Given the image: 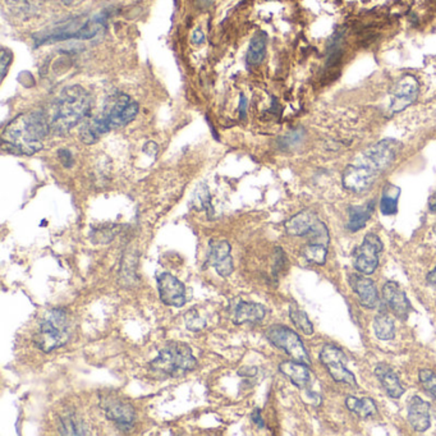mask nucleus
I'll return each mask as SVG.
<instances>
[{
	"label": "nucleus",
	"instance_id": "0eeeda50",
	"mask_svg": "<svg viewBox=\"0 0 436 436\" xmlns=\"http://www.w3.org/2000/svg\"><path fill=\"white\" fill-rule=\"evenodd\" d=\"M266 338L269 339L270 343L274 344L279 349H283L289 357H292V360L303 362L308 366L311 365L305 345L297 333H295L292 329L282 325L270 326L266 332Z\"/></svg>",
	"mask_w": 436,
	"mask_h": 436
},
{
	"label": "nucleus",
	"instance_id": "7ed1b4c3",
	"mask_svg": "<svg viewBox=\"0 0 436 436\" xmlns=\"http://www.w3.org/2000/svg\"><path fill=\"white\" fill-rule=\"evenodd\" d=\"M93 97L80 84L65 87L50 105L45 117L50 132L63 136L90 113Z\"/></svg>",
	"mask_w": 436,
	"mask_h": 436
},
{
	"label": "nucleus",
	"instance_id": "dca6fc26",
	"mask_svg": "<svg viewBox=\"0 0 436 436\" xmlns=\"http://www.w3.org/2000/svg\"><path fill=\"white\" fill-rule=\"evenodd\" d=\"M354 293L358 296L360 303L366 308H375L379 303L378 289L375 287V283L371 279L361 277V275H352L351 278Z\"/></svg>",
	"mask_w": 436,
	"mask_h": 436
},
{
	"label": "nucleus",
	"instance_id": "412c9836",
	"mask_svg": "<svg viewBox=\"0 0 436 436\" xmlns=\"http://www.w3.org/2000/svg\"><path fill=\"white\" fill-rule=\"evenodd\" d=\"M375 211V201H370L366 205L351 206L348 209V222L347 229L351 232H358L370 220L372 214Z\"/></svg>",
	"mask_w": 436,
	"mask_h": 436
},
{
	"label": "nucleus",
	"instance_id": "9d476101",
	"mask_svg": "<svg viewBox=\"0 0 436 436\" xmlns=\"http://www.w3.org/2000/svg\"><path fill=\"white\" fill-rule=\"evenodd\" d=\"M382 249H384L382 242L376 234L374 233L366 234L361 246L354 251L356 269L365 275L372 274L379 265V253Z\"/></svg>",
	"mask_w": 436,
	"mask_h": 436
},
{
	"label": "nucleus",
	"instance_id": "2eb2a0df",
	"mask_svg": "<svg viewBox=\"0 0 436 436\" xmlns=\"http://www.w3.org/2000/svg\"><path fill=\"white\" fill-rule=\"evenodd\" d=\"M209 264L215 268L220 277H229L234 269L231 256V244L227 241L210 242Z\"/></svg>",
	"mask_w": 436,
	"mask_h": 436
},
{
	"label": "nucleus",
	"instance_id": "473e14b6",
	"mask_svg": "<svg viewBox=\"0 0 436 436\" xmlns=\"http://www.w3.org/2000/svg\"><path fill=\"white\" fill-rule=\"evenodd\" d=\"M58 158L60 160V163L63 164L65 168H72L73 165V155L69 150L60 149L58 150Z\"/></svg>",
	"mask_w": 436,
	"mask_h": 436
},
{
	"label": "nucleus",
	"instance_id": "4c0bfd02",
	"mask_svg": "<svg viewBox=\"0 0 436 436\" xmlns=\"http://www.w3.org/2000/svg\"><path fill=\"white\" fill-rule=\"evenodd\" d=\"M428 209H430V211L436 213V192L428 200Z\"/></svg>",
	"mask_w": 436,
	"mask_h": 436
},
{
	"label": "nucleus",
	"instance_id": "6e6552de",
	"mask_svg": "<svg viewBox=\"0 0 436 436\" xmlns=\"http://www.w3.org/2000/svg\"><path fill=\"white\" fill-rule=\"evenodd\" d=\"M320 361L323 362L330 376L336 382H344L351 387H357L356 376L347 369V357L343 351L334 345H325L320 352Z\"/></svg>",
	"mask_w": 436,
	"mask_h": 436
},
{
	"label": "nucleus",
	"instance_id": "4be33fe9",
	"mask_svg": "<svg viewBox=\"0 0 436 436\" xmlns=\"http://www.w3.org/2000/svg\"><path fill=\"white\" fill-rule=\"evenodd\" d=\"M266 44H268V35L262 31L257 32L252 38L250 47L247 50V56H246L247 65H259L264 62L266 56Z\"/></svg>",
	"mask_w": 436,
	"mask_h": 436
},
{
	"label": "nucleus",
	"instance_id": "9b49d317",
	"mask_svg": "<svg viewBox=\"0 0 436 436\" xmlns=\"http://www.w3.org/2000/svg\"><path fill=\"white\" fill-rule=\"evenodd\" d=\"M420 86L416 77L404 75L393 86L389 95V112H403L417 99Z\"/></svg>",
	"mask_w": 436,
	"mask_h": 436
},
{
	"label": "nucleus",
	"instance_id": "c9c22d12",
	"mask_svg": "<svg viewBox=\"0 0 436 436\" xmlns=\"http://www.w3.org/2000/svg\"><path fill=\"white\" fill-rule=\"evenodd\" d=\"M256 372H257V370L255 367H243L238 374L241 376H253V375H256Z\"/></svg>",
	"mask_w": 436,
	"mask_h": 436
},
{
	"label": "nucleus",
	"instance_id": "7c9ffc66",
	"mask_svg": "<svg viewBox=\"0 0 436 436\" xmlns=\"http://www.w3.org/2000/svg\"><path fill=\"white\" fill-rule=\"evenodd\" d=\"M195 207L197 210H204L210 207V196L206 187H201L197 190L195 195Z\"/></svg>",
	"mask_w": 436,
	"mask_h": 436
},
{
	"label": "nucleus",
	"instance_id": "a878e982",
	"mask_svg": "<svg viewBox=\"0 0 436 436\" xmlns=\"http://www.w3.org/2000/svg\"><path fill=\"white\" fill-rule=\"evenodd\" d=\"M60 434L63 435H86L84 421L73 413H67L60 418Z\"/></svg>",
	"mask_w": 436,
	"mask_h": 436
},
{
	"label": "nucleus",
	"instance_id": "bb28decb",
	"mask_svg": "<svg viewBox=\"0 0 436 436\" xmlns=\"http://www.w3.org/2000/svg\"><path fill=\"white\" fill-rule=\"evenodd\" d=\"M289 317L295 326L299 329L303 334H314V325L310 321L308 316L303 310H301L298 306L289 307Z\"/></svg>",
	"mask_w": 436,
	"mask_h": 436
},
{
	"label": "nucleus",
	"instance_id": "1a4fd4ad",
	"mask_svg": "<svg viewBox=\"0 0 436 436\" xmlns=\"http://www.w3.org/2000/svg\"><path fill=\"white\" fill-rule=\"evenodd\" d=\"M286 231L289 236L293 237H323L329 236V232L325 227V224L317 218L312 210H303L301 213L296 214L284 224Z\"/></svg>",
	"mask_w": 436,
	"mask_h": 436
},
{
	"label": "nucleus",
	"instance_id": "c756f323",
	"mask_svg": "<svg viewBox=\"0 0 436 436\" xmlns=\"http://www.w3.org/2000/svg\"><path fill=\"white\" fill-rule=\"evenodd\" d=\"M185 321H186L187 328L192 332H200L206 325L204 317L198 315L197 310H190L185 316Z\"/></svg>",
	"mask_w": 436,
	"mask_h": 436
},
{
	"label": "nucleus",
	"instance_id": "b1692460",
	"mask_svg": "<svg viewBox=\"0 0 436 436\" xmlns=\"http://www.w3.org/2000/svg\"><path fill=\"white\" fill-rule=\"evenodd\" d=\"M345 406L351 412H354L361 418L371 417L376 413V404L371 398L348 397L345 399Z\"/></svg>",
	"mask_w": 436,
	"mask_h": 436
},
{
	"label": "nucleus",
	"instance_id": "58836bf2",
	"mask_svg": "<svg viewBox=\"0 0 436 436\" xmlns=\"http://www.w3.org/2000/svg\"><path fill=\"white\" fill-rule=\"evenodd\" d=\"M427 280H428L430 284H433L434 287H436V268L427 275Z\"/></svg>",
	"mask_w": 436,
	"mask_h": 436
},
{
	"label": "nucleus",
	"instance_id": "39448f33",
	"mask_svg": "<svg viewBox=\"0 0 436 436\" xmlns=\"http://www.w3.org/2000/svg\"><path fill=\"white\" fill-rule=\"evenodd\" d=\"M72 334V321L68 311L54 308L40 323L34 343L43 352L49 353L68 343Z\"/></svg>",
	"mask_w": 436,
	"mask_h": 436
},
{
	"label": "nucleus",
	"instance_id": "f03ea898",
	"mask_svg": "<svg viewBox=\"0 0 436 436\" xmlns=\"http://www.w3.org/2000/svg\"><path fill=\"white\" fill-rule=\"evenodd\" d=\"M50 133L45 114L23 113L10 121L1 135L3 148L16 155H34L44 148V139Z\"/></svg>",
	"mask_w": 436,
	"mask_h": 436
},
{
	"label": "nucleus",
	"instance_id": "e433bc0d",
	"mask_svg": "<svg viewBox=\"0 0 436 436\" xmlns=\"http://www.w3.org/2000/svg\"><path fill=\"white\" fill-rule=\"evenodd\" d=\"M194 41L195 44H203L205 41V35L201 30H196L194 32Z\"/></svg>",
	"mask_w": 436,
	"mask_h": 436
},
{
	"label": "nucleus",
	"instance_id": "20e7f679",
	"mask_svg": "<svg viewBox=\"0 0 436 436\" xmlns=\"http://www.w3.org/2000/svg\"><path fill=\"white\" fill-rule=\"evenodd\" d=\"M139 106L127 93H115L108 100L100 114L84 122L80 139L86 145L96 144L109 130L124 127L136 118Z\"/></svg>",
	"mask_w": 436,
	"mask_h": 436
},
{
	"label": "nucleus",
	"instance_id": "6ab92c4d",
	"mask_svg": "<svg viewBox=\"0 0 436 436\" xmlns=\"http://www.w3.org/2000/svg\"><path fill=\"white\" fill-rule=\"evenodd\" d=\"M266 315L265 307L255 302H240L233 314V323L237 325L244 324V323H252L257 324L264 320Z\"/></svg>",
	"mask_w": 436,
	"mask_h": 436
},
{
	"label": "nucleus",
	"instance_id": "ea45409f",
	"mask_svg": "<svg viewBox=\"0 0 436 436\" xmlns=\"http://www.w3.org/2000/svg\"><path fill=\"white\" fill-rule=\"evenodd\" d=\"M77 0H62V3L67 5V7H69V5H73Z\"/></svg>",
	"mask_w": 436,
	"mask_h": 436
},
{
	"label": "nucleus",
	"instance_id": "c85d7f7f",
	"mask_svg": "<svg viewBox=\"0 0 436 436\" xmlns=\"http://www.w3.org/2000/svg\"><path fill=\"white\" fill-rule=\"evenodd\" d=\"M418 378H420V381H421L422 387L425 388L427 393H428L433 398L436 399L435 374L433 371H430V370H427V369H422V370H420Z\"/></svg>",
	"mask_w": 436,
	"mask_h": 436
},
{
	"label": "nucleus",
	"instance_id": "4468645a",
	"mask_svg": "<svg viewBox=\"0 0 436 436\" xmlns=\"http://www.w3.org/2000/svg\"><path fill=\"white\" fill-rule=\"evenodd\" d=\"M104 412L106 417L113 421L122 430H130L136 421V412L130 403L119 399H108L104 403Z\"/></svg>",
	"mask_w": 436,
	"mask_h": 436
},
{
	"label": "nucleus",
	"instance_id": "cd10ccee",
	"mask_svg": "<svg viewBox=\"0 0 436 436\" xmlns=\"http://www.w3.org/2000/svg\"><path fill=\"white\" fill-rule=\"evenodd\" d=\"M328 255V246L323 243H314L311 242L303 249V256L307 261L316 264V265H324Z\"/></svg>",
	"mask_w": 436,
	"mask_h": 436
},
{
	"label": "nucleus",
	"instance_id": "423d86ee",
	"mask_svg": "<svg viewBox=\"0 0 436 436\" xmlns=\"http://www.w3.org/2000/svg\"><path fill=\"white\" fill-rule=\"evenodd\" d=\"M150 366L154 371L167 376H178L195 370L197 362L190 345L172 342L159 352L158 357L150 363Z\"/></svg>",
	"mask_w": 436,
	"mask_h": 436
},
{
	"label": "nucleus",
	"instance_id": "aec40b11",
	"mask_svg": "<svg viewBox=\"0 0 436 436\" xmlns=\"http://www.w3.org/2000/svg\"><path fill=\"white\" fill-rule=\"evenodd\" d=\"M375 375L380 381L382 388L391 398L398 399L404 394V389L400 385L397 374L390 369L389 366L380 363L375 369Z\"/></svg>",
	"mask_w": 436,
	"mask_h": 436
},
{
	"label": "nucleus",
	"instance_id": "a211bd4d",
	"mask_svg": "<svg viewBox=\"0 0 436 436\" xmlns=\"http://www.w3.org/2000/svg\"><path fill=\"white\" fill-rule=\"evenodd\" d=\"M279 370L299 389H306L311 382V372L308 369V365L303 362L295 361V360L283 362L280 363Z\"/></svg>",
	"mask_w": 436,
	"mask_h": 436
},
{
	"label": "nucleus",
	"instance_id": "f3484780",
	"mask_svg": "<svg viewBox=\"0 0 436 436\" xmlns=\"http://www.w3.org/2000/svg\"><path fill=\"white\" fill-rule=\"evenodd\" d=\"M409 421L418 433H424L430 427V404L417 395L409 400Z\"/></svg>",
	"mask_w": 436,
	"mask_h": 436
},
{
	"label": "nucleus",
	"instance_id": "f704fd0d",
	"mask_svg": "<svg viewBox=\"0 0 436 436\" xmlns=\"http://www.w3.org/2000/svg\"><path fill=\"white\" fill-rule=\"evenodd\" d=\"M252 420H253V422H255L257 426L260 427V428L265 426V424H264V421H262V417H261L260 409H256V411L252 413Z\"/></svg>",
	"mask_w": 436,
	"mask_h": 436
},
{
	"label": "nucleus",
	"instance_id": "f8f14e48",
	"mask_svg": "<svg viewBox=\"0 0 436 436\" xmlns=\"http://www.w3.org/2000/svg\"><path fill=\"white\" fill-rule=\"evenodd\" d=\"M158 289L160 299L164 305L178 308L186 305L185 286L172 274L163 273L161 275H159Z\"/></svg>",
	"mask_w": 436,
	"mask_h": 436
},
{
	"label": "nucleus",
	"instance_id": "f257e3e1",
	"mask_svg": "<svg viewBox=\"0 0 436 436\" xmlns=\"http://www.w3.org/2000/svg\"><path fill=\"white\" fill-rule=\"evenodd\" d=\"M400 151L397 139H384L363 150L356 160L348 164L342 174L345 190L362 194L371 188L378 178L395 161Z\"/></svg>",
	"mask_w": 436,
	"mask_h": 436
},
{
	"label": "nucleus",
	"instance_id": "2f4dec72",
	"mask_svg": "<svg viewBox=\"0 0 436 436\" xmlns=\"http://www.w3.org/2000/svg\"><path fill=\"white\" fill-rule=\"evenodd\" d=\"M10 62H12V53H10L8 49L3 47L1 51H0V75H1V81H3L4 77L7 76Z\"/></svg>",
	"mask_w": 436,
	"mask_h": 436
},
{
	"label": "nucleus",
	"instance_id": "393cba45",
	"mask_svg": "<svg viewBox=\"0 0 436 436\" xmlns=\"http://www.w3.org/2000/svg\"><path fill=\"white\" fill-rule=\"evenodd\" d=\"M374 332L380 341H390L395 335L394 320L385 312L378 314L374 320Z\"/></svg>",
	"mask_w": 436,
	"mask_h": 436
},
{
	"label": "nucleus",
	"instance_id": "ddd939ff",
	"mask_svg": "<svg viewBox=\"0 0 436 436\" xmlns=\"http://www.w3.org/2000/svg\"><path fill=\"white\" fill-rule=\"evenodd\" d=\"M382 297L387 306L393 311V314L400 320H406L409 312L412 311V306L409 303L407 295L404 290L399 287L395 282H387L382 287Z\"/></svg>",
	"mask_w": 436,
	"mask_h": 436
},
{
	"label": "nucleus",
	"instance_id": "5701e85b",
	"mask_svg": "<svg viewBox=\"0 0 436 436\" xmlns=\"http://www.w3.org/2000/svg\"><path fill=\"white\" fill-rule=\"evenodd\" d=\"M399 196L400 188L394 185H388L382 191L380 201V211L385 216L394 215L398 211Z\"/></svg>",
	"mask_w": 436,
	"mask_h": 436
},
{
	"label": "nucleus",
	"instance_id": "72a5a7b5",
	"mask_svg": "<svg viewBox=\"0 0 436 436\" xmlns=\"http://www.w3.org/2000/svg\"><path fill=\"white\" fill-rule=\"evenodd\" d=\"M240 113H241L242 119H244L247 114V99L244 95H241V99H240Z\"/></svg>",
	"mask_w": 436,
	"mask_h": 436
}]
</instances>
